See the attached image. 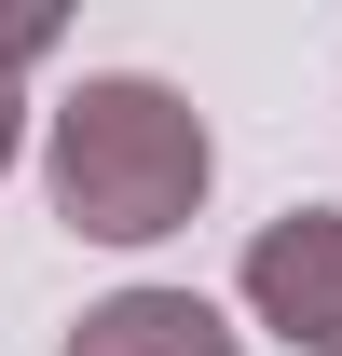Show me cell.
<instances>
[{"label": "cell", "mask_w": 342, "mask_h": 356, "mask_svg": "<svg viewBox=\"0 0 342 356\" xmlns=\"http://www.w3.org/2000/svg\"><path fill=\"white\" fill-rule=\"evenodd\" d=\"M206 110L178 83H137V69H110V83H83L69 110H55V220L96 233V247H151V233H178L192 206H206Z\"/></svg>", "instance_id": "cell-1"}, {"label": "cell", "mask_w": 342, "mask_h": 356, "mask_svg": "<svg viewBox=\"0 0 342 356\" xmlns=\"http://www.w3.org/2000/svg\"><path fill=\"white\" fill-rule=\"evenodd\" d=\"M55 55V14H0V165H14V137H28V110H14V83Z\"/></svg>", "instance_id": "cell-4"}, {"label": "cell", "mask_w": 342, "mask_h": 356, "mask_svg": "<svg viewBox=\"0 0 342 356\" xmlns=\"http://www.w3.org/2000/svg\"><path fill=\"white\" fill-rule=\"evenodd\" d=\"M69 356H247V343H233L219 302H192V288H124V302H96L83 329H69Z\"/></svg>", "instance_id": "cell-3"}, {"label": "cell", "mask_w": 342, "mask_h": 356, "mask_svg": "<svg viewBox=\"0 0 342 356\" xmlns=\"http://www.w3.org/2000/svg\"><path fill=\"white\" fill-rule=\"evenodd\" d=\"M247 315L301 356H342V206H288L247 247Z\"/></svg>", "instance_id": "cell-2"}]
</instances>
